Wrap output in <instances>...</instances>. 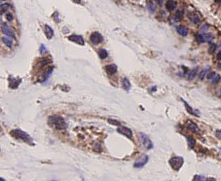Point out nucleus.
Masks as SVG:
<instances>
[{
  "instance_id": "obj_29",
  "label": "nucleus",
  "mask_w": 221,
  "mask_h": 181,
  "mask_svg": "<svg viewBox=\"0 0 221 181\" xmlns=\"http://www.w3.org/2000/svg\"><path fill=\"white\" fill-rule=\"evenodd\" d=\"M108 123H110L112 125H114V126H120V123L117 120L115 119H108Z\"/></svg>"
},
{
  "instance_id": "obj_10",
  "label": "nucleus",
  "mask_w": 221,
  "mask_h": 181,
  "mask_svg": "<svg viewBox=\"0 0 221 181\" xmlns=\"http://www.w3.org/2000/svg\"><path fill=\"white\" fill-rule=\"evenodd\" d=\"M118 133H120L122 135H125L128 138H132V132L130 128H127V127H124V126H120L117 129Z\"/></svg>"
},
{
  "instance_id": "obj_9",
  "label": "nucleus",
  "mask_w": 221,
  "mask_h": 181,
  "mask_svg": "<svg viewBox=\"0 0 221 181\" xmlns=\"http://www.w3.org/2000/svg\"><path fill=\"white\" fill-rule=\"evenodd\" d=\"M68 38L70 41L73 42L77 43V44H78L80 45H84V40L83 37H82L81 35L72 34V35H71L69 36Z\"/></svg>"
},
{
  "instance_id": "obj_3",
  "label": "nucleus",
  "mask_w": 221,
  "mask_h": 181,
  "mask_svg": "<svg viewBox=\"0 0 221 181\" xmlns=\"http://www.w3.org/2000/svg\"><path fill=\"white\" fill-rule=\"evenodd\" d=\"M184 163V159L181 156H174L169 160V163L172 169L175 170H179L181 167L182 166Z\"/></svg>"
},
{
  "instance_id": "obj_15",
  "label": "nucleus",
  "mask_w": 221,
  "mask_h": 181,
  "mask_svg": "<svg viewBox=\"0 0 221 181\" xmlns=\"http://www.w3.org/2000/svg\"><path fill=\"white\" fill-rule=\"evenodd\" d=\"M105 71H106L107 74L113 75L117 72L118 68L115 64H109V65H107L105 66Z\"/></svg>"
},
{
  "instance_id": "obj_12",
  "label": "nucleus",
  "mask_w": 221,
  "mask_h": 181,
  "mask_svg": "<svg viewBox=\"0 0 221 181\" xmlns=\"http://www.w3.org/2000/svg\"><path fill=\"white\" fill-rule=\"evenodd\" d=\"M207 78L209 81L211 82V83L213 85H216L219 83L220 81L221 78L218 74H216L215 72L210 73V74H208L207 75Z\"/></svg>"
},
{
  "instance_id": "obj_5",
  "label": "nucleus",
  "mask_w": 221,
  "mask_h": 181,
  "mask_svg": "<svg viewBox=\"0 0 221 181\" xmlns=\"http://www.w3.org/2000/svg\"><path fill=\"white\" fill-rule=\"evenodd\" d=\"M89 40L93 45H96L102 42L103 41V37L102 35L99 33V32H94L91 34Z\"/></svg>"
},
{
  "instance_id": "obj_39",
  "label": "nucleus",
  "mask_w": 221,
  "mask_h": 181,
  "mask_svg": "<svg viewBox=\"0 0 221 181\" xmlns=\"http://www.w3.org/2000/svg\"><path fill=\"white\" fill-rule=\"evenodd\" d=\"M220 91H221V90H220Z\"/></svg>"
},
{
  "instance_id": "obj_7",
  "label": "nucleus",
  "mask_w": 221,
  "mask_h": 181,
  "mask_svg": "<svg viewBox=\"0 0 221 181\" xmlns=\"http://www.w3.org/2000/svg\"><path fill=\"white\" fill-rule=\"evenodd\" d=\"M187 18H189V20L191 22H192L194 24H196V25H197V24H198L200 22H201V18H200L199 16H198L196 13H195V12H193V11L188 12Z\"/></svg>"
},
{
  "instance_id": "obj_11",
  "label": "nucleus",
  "mask_w": 221,
  "mask_h": 181,
  "mask_svg": "<svg viewBox=\"0 0 221 181\" xmlns=\"http://www.w3.org/2000/svg\"><path fill=\"white\" fill-rule=\"evenodd\" d=\"M1 30H2L3 33L6 35L15 38L14 32H13V30H12L6 23L2 24V25H1Z\"/></svg>"
},
{
  "instance_id": "obj_8",
  "label": "nucleus",
  "mask_w": 221,
  "mask_h": 181,
  "mask_svg": "<svg viewBox=\"0 0 221 181\" xmlns=\"http://www.w3.org/2000/svg\"><path fill=\"white\" fill-rule=\"evenodd\" d=\"M148 161H149V156L147 155L142 156L135 161V163L134 164V168H141V167L144 166L148 162Z\"/></svg>"
},
{
  "instance_id": "obj_4",
  "label": "nucleus",
  "mask_w": 221,
  "mask_h": 181,
  "mask_svg": "<svg viewBox=\"0 0 221 181\" xmlns=\"http://www.w3.org/2000/svg\"><path fill=\"white\" fill-rule=\"evenodd\" d=\"M139 137L141 143H142L144 147L146 148V149H150L153 147L152 142H151V140H150L147 135H145L144 133H140L139 134Z\"/></svg>"
},
{
  "instance_id": "obj_22",
  "label": "nucleus",
  "mask_w": 221,
  "mask_h": 181,
  "mask_svg": "<svg viewBox=\"0 0 221 181\" xmlns=\"http://www.w3.org/2000/svg\"><path fill=\"white\" fill-rule=\"evenodd\" d=\"M183 16H184V12H183V11H182V10H177L175 13V15H174V20L175 21H179L180 20H182Z\"/></svg>"
},
{
  "instance_id": "obj_34",
  "label": "nucleus",
  "mask_w": 221,
  "mask_h": 181,
  "mask_svg": "<svg viewBox=\"0 0 221 181\" xmlns=\"http://www.w3.org/2000/svg\"><path fill=\"white\" fill-rule=\"evenodd\" d=\"M217 60H221V50L218 52V53L217 54Z\"/></svg>"
},
{
  "instance_id": "obj_20",
  "label": "nucleus",
  "mask_w": 221,
  "mask_h": 181,
  "mask_svg": "<svg viewBox=\"0 0 221 181\" xmlns=\"http://www.w3.org/2000/svg\"><path fill=\"white\" fill-rule=\"evenodd\" d=\"M122 87L125 91H129L130 90L131 84L128 79L126 78H124L122 79Z\"/></svg>"
},
{
  "instance_id": "obj_26",
  "label": "nucleus",
  "mask_w": 221,
  "mask_h": 181,
  "mask_svg": "<svg viewBox=\"0 0 221 181\" xmlns=\"http://www.w3.org/2000/svg\"><path fill=\"white\" fill-rule=\"evenodd\" d=\"M186 137H187V142H188V145H189V148H193L194 147L195 145V140L193 137H189V136H186Z\"/></svg>"
},
{
  "instance_id": "obj_14",
  "label": "nucleus",
  "mask_w": 221,
  "mask_h": 181,
  "mask_svg": "<svg viewBox=\"0 0 221 181\" xmlns=\"http://www.w3.org/2000/svg\"><path fill=\"white\" fill-rule=\"evenodd\" d=\"M185 126L187 127L188 129L194 132V133H198V132H199V128H198L197 125L194 122H193V121H190V120H187V121H186Z\"/></svg>"
},
{
  "instance_id": "obj_19",
  "label": "nucleus",
  "mask_w": 221,
  "mask_h": 181,
  "mask_svg": "<svg viewBox=\"0 0 221 181\" xmlns=\"http://www.w3.org/2000/svg\"><path fill=\"white\" fill-rule=\"evenodd\" d=\"M44 33L46 35V37L50 40L53 36V30L49 25H45L44 26Z\"/></svg>"
},
{
  "instance_id": "obj_35",
  "label": "nucleus",
  "mask_w": 221,
  "mask_h": 181,
  "mask_svg": "<svg viewBox=\"0 0 221 181\" xmlns=\"http://www.w3.org/2000/svg\"><path fill=\"white\" fill-rule=\"evenodd\" d=\"M73 2L76 3V4H80L81 3V0H72Z\"/></svg>"
},
{
  "instance_id": "obj_6",
  "label": "nucleus",
  "mask_w": 221,
  "mask_h": 181,
  "mask_svg": "<svg viewBox=\"0 0 221 181\" xmlns=\"http://www.w3.org/2000/svg\"><path fill=\"white\" fill-rule=\"evenodd\" d=\"M213 35L211 33H203V34H198L196 36V40L199 43H203V42H208L213 40Z\"/></svg>"
},
{
  "instance_id": "obj_18",
  "label": "nucleus",
  "mask_w": 221,
  "mask_h": 181,
  "mask_svg": "<svg viewBox=\"0 0 221 181\" xmlns=\"http://www.w3.org/2000/svg\"><path fill=\"white\" fill-rule=\"evenodd\" d=\"M1 40H2L3 43H4L6 46H7L8 47L11 48V47L13 46V39H12V37H10V36H4V37H2V38H1Z\"/></svg>"
},
{
  "instance_id": "obj_33",
  "label": "nucleus",
  "mask_w": 221,
  "mask_h": 181,
  "mask_svg": "<svg viewBox=\"0 0 221 181\" xmlns=\"http://www.w3.org/2000/svg\"><path fill=\"white\" fill-rule=\"evenodd\" d=\"M6 18H7V20L8 21H13V15L10 13H7V15H6Z\"/></svg>"
},
{
  "instance_id": "obj_31",
  "label": "nucleus",
  "mask_w": 221,
  "mask_h": 181,
  "mask_svg": "<svg viewBox=\"0 0 221 181\" xmlns=\"http://www.w3.org/2000/svg\"><path fill=\"white\" fill-rule=\"evenodd\" d=\"M206 177L202 176V175H196V176L194 177V180H206Z\"/></svg>"
},
{
  "instance_id": "obj_25",
  "label": "nucleus",
  "mask_w": 221,
  "mask_h": 181,
  "mask_svg": "<svg viewBox=\"0 0 221 181\" xmlns=\"http://www.w3.org/2000/svg\"><path fill=\"white\" fill-rule=\"evenodd\" d=\"M197 72L198 68H194V69H193L192 70L189 72V75H188V79H189V81H191V80L194 79V78L196 77V74H197Z\"/></svg>"
},
{
  "instance_id": "obj_13",
  "label": "nucleus",
  "mask_w": 221,
  "mask_h": 181,
  "mask_svg": "<svg viewBox=\"0 0 221 181\" xmlns=\"http://www.w3.org/2000/svg\"><path fill=\"white\" fill-rule=\"evenodd\" d=\"M20 83H21V80L20 78H9L8 79V85L11 89H16L19 86Z\"/></svg>"
},
{
  "instance_id": "obj_36",
  "label": "nucleus",
  "mask_w": 221,
  "mask_h": 181,
  "mask_svg": "<svg viewBox=\"0 0 221 181\" xmlns=\"http://www.w3.org/2000/svg\"><path fill=\"white\" fill-rule=\"evenodd\" d=\"M155 1H156V2L158 3V4H162V2H163V0H155Z\"/></svg>"
},
{
  "instance_id": "obj_16",
  "label": "nucleus",
  "mask_w": 221,
  "mask_h": 181,
  "mask_svg": "<svg viewBox=\"0 0 221 181\" xmlns=\"http://www.w3.org/2000/svg\"><path fill=\"white\" fill-rule=\"evenodd\" d=\"M176 6H177V2L175 0H168L165 2V8L168 11H172L176 8Z\"/></svg>"
},
{
  "instance_id": "obj_28",
  "label": "nucleus",
  "mask_w": 221,
  "mask_h": 181,
  "mask_svg": "<svg viewBox=\"0 0 221 181\" xmlns=\"http://www.w3.org/2000/svg\"><path fill=\"white\" fill-rule=\"evenodd\" d=\"M208 70H209V69H203V70L202 71L201 73H200V74H199V78H200V79L203 80V78H205V76H206L207 74H208Z\"/></svg>"
},
{
  "instance_id": "obj_30",
  "label": "nucleus",
  "mask_w": 221,
  "mask_h": 181,
  "mask_svg": "<svg viewBox=\"0 0 221 181\" xmlns=\"http://www.w3.org/2000/svg\"><path fill=\"white\" fill-rule=\"evenodd\" d=\"M46 52H47V49H46V47L44 45H41L40 47H39V52H40L41 54L46 53Z\"/></svg>"
},
{
  "instance_id": "obj_21",
  "label": "nucleus",
  "mask_w": 221,
  "mask_h": 181,
  "mask_svg": "<svg viewBox=\"0 0 221 181\" xmlns=\"http://www.w3.org/2000/svg\"><path fill=\"white\" fill-rule=\"evenodd\" d=\"M182 100V102H184V106H185L186 109H187V111L189 113V114H191V115H194V116H198V113H197L196 111L194 110V109H193V108L190 107V106H189V104H187V102H185V101L183 100Z\"/></svg>"
},
{
  "instance_id": "obj_27",
  "label": "nucleus",
  "mask_w": 221,
  "mask_h": 181,
  "mask_svg": "<svg viewBox=\"0 0 221 181\" xmlns=\"http://www.w3.org/2000/svg\"><path fill=\"white\" fill-rule=\"evenodd\" d=\"M10 7V5L8 4H4L1 5V13H5L8 10Z\"/></svg>"
},
{
  "instance_id": "obj_2",
  "label": "nucleus",
  "mask_w": 221,
  "mask_h": 181,
  "mask_svg": "<svg viewBox=\"0 0 221 181\" xmlns=\"http://www.w3.org/2000/svg\"><path fill=\"white\" fill-rule=\"evenodd\" d=\"M48 124L57 130H65L67 128V124L63 118L58 116H50L48 120Z\"/></svg>"
},
{
  "instance_id": "obj_37",
  "label": "nucleus",
  "mask_w": 221,
  "mask_h": 181,
  "mask_svg": "<svg viewBox=\"0 0 221 181\" xmlns=\"http://www.w3.org/2000/svg\"><path fill=\"white\" fill-rule=\"evenodd\" d=\"M215 2L217 3V4H221V0H215Z\"/></svg>"
},
{
  "instance_id": "obj_38",
  "label": "nucleus",
  "mask_w": 221,
  "mask_h": 181,
  "mask_svg": "<svg viewBox=\"0 0 221 181\" xmlns=\"http://www.w3.org/2000/svg\"><path fill=\"white\" fill-rule=\"evenodd\" d=\"M220 154H221V148L220 149Z\"/></svg>"
},
{
  "instance_id": "obj_23",
  "label": "nucleus",
  "mask_w": 221,
  "mask_h": 181,
  "mask_svg": "<svg viewBox=\"0 0 221 181\" xmlns=\"http://www.w3.org/2000/svg\"><path fill=\"white\" fill-rule=\"evenodd\" d=\"M146 8L149 10L150 13H154L155 10H156V7H155L154 4H153V3L151 0H147V1H146Z\"/></svg>"
},
{
  "instance_id": "obj_32",
  "label": "nucleus",
  "mask_w": 221,
  "mask_h": 181,
  "mask_svg": "<svg viewBox=\"0 0 221 181\" xmlns=\"http://www.w3.org/2000/svg\"><path fill=\"white\" fill-rule=\"evenodd\" d=\"M215 136H216L219 140H221V129L217 130L215 131Z\"/></svg>"
},
{
  "instance_id": "obj_24",
  "label": "nucleus",
  "mask_w": 221,
  "mask_h": 181,
  "mask_svg": "<svg viewBox=\"0 0 221 181\" xmlns=\"http://www.w3.org/2000/svg\"><path fill=\"white\" fill-rule=\"evenodd\" d=\"M98 55H99L100 59H104L108 57V54L106 49H99V51H98Z\"/></svg>"
},
{
  "instance_id": "obj_1",
  "label": "nucleus",
  "mask_w": 221,
  "mask_h": 181,
  "mask_svg": "<svg viewBox=\"0 0 221 181\" xmlns=\"http://www.w3.org/2000/svg\"><path fill=\"white\" fill-rule=\"evenodd\" d=\"M10 135L17 140H20L23 142H26L27 144H30V145H34L33 140L32 138L30 137V135H28L27 133L23 131L20 129H14L12 130L10 132Z\"/></svg>"
},
{
  "instance_id": "obj_17",
  "label": "nucleus",
  "mask_w": 221,
  "mask_h": 181,
  "mask_svg": "<svg viewBox=\"0 0 221 181\" xmlns=\"http://www.w3.org/2000/svg\"><path fill=\"white\" fill-rule=\"evenodd\" d=\"M176 31H177V33L180 35L181 36H183V37H185L188 34L187 28L184 25H177L176 27Z\"/></svg>"
}]
</instances>
